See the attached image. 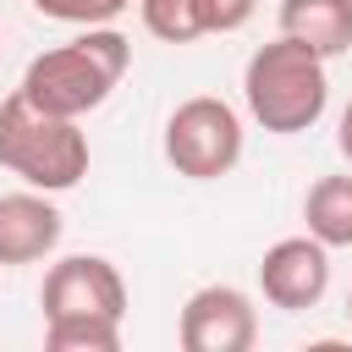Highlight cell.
Wrapping results in <instances>:
<instances>
[{
    "label": "cell",
    "instance_id": "cell-12",
    "mask_svg": "<svg viewBox=\"0 0 352 352\" xmlns=\"http://www.w3.org/2000/svg\"><path fill=\"white\" fill-rule=\"evenodd\" d=\"M138 11H143V28L160 44H192L204 33L198 0H138Z\"/></svg>",
    "mask_w": 352,
    "mask_h": 352
},
{
    "label": "cell",
    "instance_id": "cell-2",
    "mask_svg": "<svg viewBox=\"0 0 352 352\" xmlns=\"http://www.w3.org/2000/svg\"><path fill=\"white\" fill-rule=\"evenodd\" d=\"M242 99H248V116L264 132H275V138L308 132L330 104L324 55H314L308 44H297L286 33L258 44L242 66Z\"/></svg>",
    "mask_w": 352,
    "mask_h": 352
},
{
    "label": "cell",
    "instance_id": "cell-4",
    "mask_svg": "<svg viewBox=\"0 0 352 352\" xmlns=\"http://www.w3.org/2000/svg\"><path fill=\"white\" fill-rule=\"evenodd\" d=\"M165 160L187 182L231 176L236 160H242V116L226 99H214V94L182 99L170 110V121H165Z\"/></svg>",
    "mask_w": 352,
    "mask_h": 352
},
{
    "label": "cell",
    "instance_id": "cell-14",
    "mask_svg": "<svg viewBox=\"0 0 352 352\" xmlns=\"http://www.w3.org/2000/svg\"><path fill=\"white\" fill-rule=\"evenodd\" d=\"M258 0H198V16H204V33H236L248 16H253Z\"/></svg>",
    "mask_w": 352,
    "mask_h": 352
},
{
    "label": "cell",
    "instance_id": "cell-15",
    "mask_svg": "<svg viewBox=\"0 0 352 352\" xmlns=\"http://www.w3.org/2000/svg\"><path fill=\"white\" fill-rule=\"evenodd\" d=\"M336 148L352 160V104H346V110H341V121H336Z\"/></svg>",
    "mask_w": 352,
    "mask_h": 352
},
{
    "label": "cell",
    "instance_id": "cell-10",
    "mask_svg": "<svg viewBox=\"0 0 352 352\" xmlns=\"http://www.w3.org/2000/svg\"><path fill=\"white\" fill-rule=\"evenodd\" d=\"M302 220L324 248H352V176H319L302 198Z\"/></svg>",
    "mask_w": 352,
    "mask_h": 352
},
{
    "label": "cell",
    "instance_id": "cell-6",
    "mask_svg": "<svg viewBox=\"0 0 352 352\" xmlns=\"http://www.w3.org/2000/svg\"><path fill=\"white\" fill-rule=\"evenodd\" d=\"M38 302H44V319H60V314L126 319V280L99 253H66V258L50 264V275L38 286Z\"/></svg>",
    "mask_w": 352,
    "mask_h": 352
},
{
    "label": "cell",
    "instance_id": "cell-13",
    "mask_svg": "<svg viewBox=\"0 0 352 352\" xmlns=\"http://www.w3.org/2000/svg\"><path fill=\"white\" fill-rule=\"evenodd\" d=\"M132 0H33L38 16L50 22H72V28H99V22H116Z\"/></svg>",
    "mask_w": 352,
    "mask_h": 352
},
{
    "label": "cell",
    "instance_id": "cell-16",
    "mask_svg": "<svg viewBox=\"0 0 352 352\" xmlns=\"http://www.w3.org/2000/svg\"><path fill=\"white\" fill-rule=\"evenodd\" d=\"M346 319H352V297H346Z\"/></svg>",
    "mask_w": 352,
    "mask_h": 352
},
{
    "label": "cell",
    "instance_id": "cell-3",
    "mask_svg": "<svg viewBox=\"0 0 352 352\" xmlns=\"http://www.w3.org/2000/svg\"><path fill=\"white\" fill-rule=\"evenodd\" d=\"M0 165L38 192H66L88 176V138L72 116H50L11 94L0 99Z\"/></svg>",
    "mask_w": 352,
    "mask_h": 352
},
{
    "label": "cell",
    "instance_id": "cell-9",
    "mask_svg": "<svg viewBox=\"0 0 352 352\" xmlns=\"http://www.w3.org/2000/svg\"><path fill=\"white\" fill-rule=\"evenodd\" d=\"M280 33L308 44L314 55L352 50V0H280Z\"/></svg>",
    "mask_w": 352,
    "mask_h": 352
},
{
    "label": "cell",
    "instance_id": "cell-1",
    "mask_svg": "<svg viewBox=\"0 0 352 352\" xmlns=\"http://www.w3.org/2000/svg\"><path fill=\"white\" fill-rule=\"evenodd\" d=\"M126 66H132V44L110 22H99V28H82L77 38L55 44L44 55H33L16 94L28 104L50 110V116L77 121V116H88V110H99L110 99V88L126 77Z\"/></svg>",
    "mask_w": 352,
    "mask_h": 352
},
{
    "label": "cell",
    "instance_id": "cell-11",
    "mask_svg": "<svg viewBox=\"0 0 352 352\" xmlns=\"http://www.w3.org/2000/svg\"><path fill=\"white\" fill-rule=\"evenodd\" d=\"M44 346L50 352H116L121 346V319H104V314L44 319Z\"/></svg>",
    "mask_w": 352,
    "mask_h": 352
},
{
    "label": "cell",
    "instance_id": "cell-5",
    "mask_svg": "<svg viewBox=\"0 0 352 352\" xmlns=\"http://www.w3.org/2000/svg\"><path fill=\"white\" fill-rule=\"evenodd\" d=\"M182 352H248L258 341V308L242 286H198L176 319Z\"/></svg>",
    "mask_w": 352,
    "mask_h": 352
},
{
    "label": "cell",
    "instance_id": "cell-7",
    "mask_svg": "<svg viewBox=\"0 0 352 352\" xmlns=\"http://www.w3.org/2000/svg\"><path fill=\"white\" fill-rule=\"evenodd\" d=\"M258 292L270 308L302 314L330 292V248L319 236H280L258 258Z\"/></svg>",
    "mask_w": 352,
    "mask_h": 352
},
{
    "label": "cell",
    "instance_id": "cell-8",
    "mask_svg": "<svg viewBox=\"0 0 352 352\" xmlns=\"http://www.w3.org/2000/svg\"><path fill=\"white\" fill-rule=\"evenodd\" d=\"M60 231H66V220H60V209L38 187L0 192V264L6 270L11 264H38L44 253H55Z\"/></svg>",
    "mask_w": 352,
    "mask_h": 352
}]
</instances>
